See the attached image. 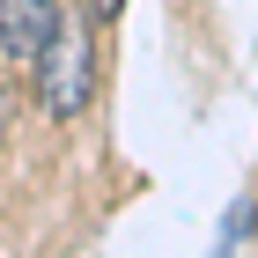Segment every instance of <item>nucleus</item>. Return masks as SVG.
<instances>
[{
    "label": "nucleus",
    "mask_w": 258,
    "mask_h": 258,
    "mask_svg": "<svg viewBox=\"0 0 258 258\" xmlns=\"http://www.w3.org/2000/svg\"><path fill=\"white\" fill-rule=\"evenodd\" d=\"M118 8H125V0H81V15L96 22V30H103V22H111V15H118Z\"/></svg>",
    "instance_id": "nucleus-3"
},
{
    "label": "nucleus",
    "mask_w": 258,
    "mask_h": 258,
    "mask_svg": "<svg viewBox=\"0 0 258 258\" xmlns=\"http://www.w3.org/2000/svg\"><path fill=\"white\" fill-rule=\"evenodd\" d=\"M30 67H37V103L52 111V118H74L81 103H89V89H96V22L67 15L59 37L44 44Z\"/></svg>",
    "instance_id": "nucleus-1"
},
{
    "label": "nucleus",
    "mask_w": 258,
    "mask_h": 258,
    "mask_svg": "<svg viewBox=\"0 0 258 258\" xmlns=\"http://www.w3.org/2000/svg\"><path fill=\"white\" fill-rule=\"evenodd\" d=\"M59 22H67L59 0H0V52L30 67L44 44L59 37Z\"/></svg>",
    "instance_id": "nucleus-2"
},
{
    "label": "nucleus",
    "mask_w": 258,
    "mask_h": 258,
    "mask_svg": "<svg viewBox=\"0 0 258 258\" xmlns=\"http://www.w3.org/2000/svg\"><path fill=\"white\" fill-rule=\"evenodd\" d=\"M8 111H15V96H8V81H0V133H8Z\"/></svg>",
    "instance_id": "nucleus-4"
}]
</instances>
